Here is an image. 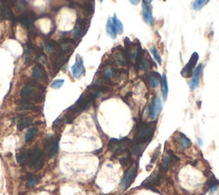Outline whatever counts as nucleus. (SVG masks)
<instances>
[{
	"mask_svg": "<svg viewBox=\"0 0 219 195\" xmlns=\"http://www.w3.org/2000/svg\"><path fill=\"white\" fill-rule=\"evenodd\" d=\"M154 134V128L147 124L141 125L137 131L135 140L138 144H144L150 140Z\"/></svg>",
	"mask_w": 219,
	"mask_h": 195,
	"instance_id": "obj_1",
	"label": "nucleus"
},
{
	"mask_svg": "<svg viewBox=\"0 0 219 195\" xmlns=\"http://www.w3.org/2000/svg\"><path fill=\"white\" fill-rule=\"evenodd\" d=\"M28 160H29V165L31 169L40 170L44 164L43 152L38 148L34 149V151H30Z\"/></svg>",
	"mask_w": 219,
	"mask_h": 195,
	"instance_id": "obj_2",
	"label": "nucleus"
},
{
	"mask_svg": "<svg viewBox=\"0 0 219 195\" xmlns=\"http://www.w3.org/2000/svg\"><path fill=\"white\" fill-rule=\"evenodd\" d=\"M137 170H138V164L136 165H132L129 169V170L125 174L124 177L122 180V182L120 184V186L123 189H126L130 186L136 176Z\"/></svg>",
	"mask_w": 219,
	"mask_h": 195,
	"instance_id": "obj_3",
	"label": "nucleus"
},
{
	"mask_svg": "<svg viewBox=\"0 0 219 195\" xmlns=\"http://www.w3.org/2000/svg\"><path fill=\"white\" fill-rule=\"evenodd\" d=\"M198 60H199V55H198L197 52H194L193 55L191 56L188 63L185 65V67L182 69V70L181 72L182 76L188 77L193 74V72H194V69H195L196 64L198 63Z\"/></svg>",
	"mask_w": 219,
	"mask_h": 195,
	"instance_id": "obj_4",
	"label": "nucleus"
},
{
	"mask_svg": "<svg viewBox=\"0 0 219 195\" xmlns=\"http://www.w3.org/2000/svg\"><path fill=\"white\" fill-rule=\"evenodd\" d=\"M142 16L143 20L148 26H152L154 23V18L152 13V7L150 4L143 2L142 4Z\"/></svg>",
	"mask_w": 219,
	"mask_h": 195,
	"instance_id": "obj_5",
	"label": "nucleus"
},
{
	"mask_svg": "<svg viewBox=\"0 0 219 195\" xmlns=\"http://www.w3.org/2000/svg\"><path fill=\"white\" fill-rule=\"evenodd\" d=\"M71 70L73 76L75 77V78H76V79L80 78L84 74L85 68H84V65H83V60L81 58V56H79V55L76 56L75 64L71 68Z\"/></svg>",
	"mask_w": 219,
	"mask_h": 195,
	"instance_id": "obj_6",
	"label": "nucleus"
},
{
	"mask_svg": "<svg viewBox=\"0 0 219 195\" xmlns=\"http://www.w3.org/2000/svg\"><path fill=\"white\" fill-rule=\"evenodd\" d=\"M202 69H203V64H200L194 70L193 77L190 81V88L192 90H195L200 83V78Z\"/></svg>",
	"mask_w": 219,
	"mask_h": 195,
	"instance_id": "obj_7",
	"label": "nucleus"
},
{
	"mask_svg": "<svg viewBox=\"0 0 219 195\" xmlns=\"http://www.w3.org/2000/svg\"><path fill=\"white\" fill-rule=\"evenodd\" d=\"M162 107H163V103L159 97H157L153 101V106H152V111L151 114L150 118L152 120H155L158 117L159 113L162 111Z\"/></svg>",
	"mask_w": 219,
	"mask_h": 195,
	"instance_id": "obj_8",
	"label": "nucleus"
},
{
	"mask_svg": "<svg viewBox=\"0 0 219 195\" xmlns=\"http://www.w3.org/2000/svg\"><path fill=\"white\" fill-rule=\"evenodd\" d=\"M176 141L177 143L178 147L180 148L182 151L186 150L187 148L189 147L190 145H191V140L182 134H179L176 137Z\"/></svg>",
	"mask_w": 219,
	"mask_h": 195,
	"instance_id": "obj_9",
	"label": "nucleus"
},
{
	"mask_svg": "<svg viewBox=\"0 0 219 195\" xmlns=\"http://www.w3.org/2000/svg\"><path fill=\"white\" fill-rule=\"evenodd\" d=\"M176 158V157L172 153H165V155L163 158V162H162V170L167 171L168 170H170L171 168L172 164L174 163V159Z\"/></svg>",
	"mask_w": 219,
	"mask_h": 195,
	"instance_id": "obj_10",
	"label": "nucleus"
},
{
	"mask_svg": "<svg viewBox=\"0 0 219 195\" xmlns=\"http://www.w3.org/2000/svg\"><path fill=\"white\" fill-rule=\"evenodd\" d=\"M113 61L118 66H125L127 64V58L123 52L118 50V51H116L113 54Z\"/></svg>",
	"mask_w": 219,
	"mask_h": 195,
	"instance_id": "obj_11",
	"label": "nucleus"
},
{
	"mask_svg": "<svg viewBox=\"0 0 219 195\" xmlns=\"http://www.w3.org/2000/svg\"><path fill=\"white\" fill-rule=\"evenodd\" d=\"M32 76L34 77V79L35 81H41L43 77L46 78V73L42 69V67L40 68L39 66H35L32 69Z\"/></svg>",
	"mask_w": 219,
	"mask_h": 195,
	"instance_id": "obj_12",
	"label": "nucleus"
},
{
	"mask_svg": "<svg viewBox=\"0 0 219 195\" xmlns=\"http://www.w3.org/2000/svg\"><path fill=\"white\" fill-rule=\"evenodd\" d=\"M106 33L107 34L110 36L111 39H113V40H116V39H117V31H116L115 28H114V26H113L111 17H109L108 21H107Z\"/></svg>",
	"mask_w": 219,
	"mask_h": 195,
	"instance_id": "obj_13",
	"label": "nucleus"
},
{
	"mask_svg": "<svg viewBox=\"0 0 219 195\" xmlns=\"http://www.w3.org/2000/svg\"><path fill=\"white\" fill-rule=\"evenodd\" d=\"M34 93V87L32 86V84H26L23 87V88L22 89V92H21V95H22V98L24 99H27L31 97V95L33 94Z\"/></svg>",
	"mask_w": 219,
	"mask_h": 195,
	"instance_id": "obj_14",
	"label": "nucleus"
},
{
	"mask_svg": "<svg viewBox=\"0 0 219 195\" xmlns=\"http://www.w3.org/2000/svg\"><path fill=\"white\" fill-rule=\"evenodd\" d=\"M111 20H112V23L115 29L117 31V34H122L123 33V25L122 23V22L120 21L118 19V17L117 16V15L115 14L113 16V17H111Z\"/></svg>",
	"mask_w": 219,
	"mask_h": 195,
	"instance_id": "obj_15",
	"label": "nucleus"
},
{
	"mask_svg": "<svg viewBox=\"0 0 219 195\" xmlns=\"http://www.w3.org/2000/svg\"><path fill=\"white\" fill-rule=\"evenodd\" d=\"M32 123H33V119L31 118V117H24V118L21 119L19 121V123H18V129L22 131L24 129L29 127L30 125L32 124Z\"/></svg>",
	"mask_w": 219,
	"mask_h": 195,
	"instance_id": "obj_16",
	"label": "nucleus"
},
{
	"mask_svg": "<svg viewBox=\"0 0 219 195\" xmlns=\"http://www.w3.org/2000/svg\"><path fill=\"white\" fill-rule=\"evenodd\" d=\"M162 93H163V98L166 100L168 93H169V88H168V81H167V77L165 74H163L162 76Z\"/></svg>",
	"mask_w": 219,
	"mask_h": 195,
	"instance_id": "obj_17",
	"label": "nucleus"
},
{
	"mask_svg": "<svg viewBox=\"0 0 219 195\" xmlns=\"http://www.w3.org/2000/svg\"><path fill=\"white\" fill-rule=\"evenodd\" d=\"M208 2H209V0H194V3H193L192 8H193L194 10L199 11L207 4Z\"/></svg>",
	"mask_w": 219,
	"mask_h": 195,
	"instance_id": "obj_18",
	"label": "nucleus"
},
{
	"mask_svg": "<svg viewBox=\"0 0 219 195\" xmlns=\"http://www.w3.org/2000/svg\"><path fill=\"white\" fill-rule=\"evenodd\" d=\"M159 181H160V174L159 172H155L153 173L150 177L148 178V180L146 181V182L147 184L149 185H158V184L159 183Z\"/></svg>",
	"mask_w": 219,
	"mask_h": 195,
	"instance_id": "obj_19",
	"label": "nucleus"
},
{
	"mask_svg": "<svg viewBox=\"0 0 219 195\" xmlns=\"http://www.w3.org/2000/svg\"><path fill=\"white\" fill-rule=\"evenodd\" d=\"M150 52L152 55L154 59L156 60V62L158 64H162V58H161V55H160L158 50L155 47V46H152V47L150 48Z\"/></svg>",
	"mask_w": 219,
	"mask_h": 195,
	"instance_id": "obj_20",
	"label": "nucleus"
},
{
	"mask_svg": "<svg viewBox=\"0 0 219 195\" xmlns=\"http://www.w3.org/2000/svg\"><path fill=\"white\" fill-rule=\"evenodd\" d=\"M148 82H149L150 87H152V88H157L159 86L158 78L156 75H148Z\"/></svg>",
	"mask_w": 219,
	"mask_h": 195,
	"instance_id": "obj_21",
	"label": "nucleus"
},
{
	"mask_svg": "<svg viewBox=\"0 0 219 195\" xmlns=\"http://www.w3.org/2000/svg\"><path fill=\"white\" fill-rule=\"evenodd\" d=\"M128 56L129 58V59L131 61H135V60L138 58L139 57V51L136 47H134L132 46V48H130L128 52Z\"/></svg>",
	"mask_w": 219,
	"mask_h": 195,
	"instance_id": "obj_22",
	"label": "nucleus"
},
{
	"mask_svg": "<svg viewBox=\"0 0 219 195\" xmlns=\"http://www.w3.org/2000/svg\"><path fill=\"white\" fill-rule=\"evenodd\" d=\"M37 132H38V129H37L36 128H33V129H30L28 130V132H27V134H26V135H25V140H26V141L27 142L31 141V140L34 138V136L36 135Z\"/></svg>",
	"mask_w": 219,
	"mask_h": 195,
	"instance_id": "obj_23",
	"label": "nucleus"
},
{
	"mask_svg": "<svg viewBox=\"0 0 219 195\" xmlns=\"http://www.w3.org/2000/svg\"><path fill=\"white\" fill-rule=\"evenodd\" d=\"M29 153L30 151L27 152H22V153H19L16 157L17 158V161L19 164H23L24 163H26L28 160V158H29Z\"/></svg>",
	"mask_w": 219,
	"mask_h": 195,
	"instance_id": "obj_24",
	"label": "nucleus"
},
{
	"mask_svg": "<svg viewBox=\"0 0 219 195\" xmlns=\"http://www.w3.org/2000/svg\"><path fill=\"white\" fill-rule=\"evenodd\" d=\"M58 149H59V139H58L56 141L54 142V144L52 145V146L51 148V150H50L49 157H50V158L54 157V156L57 154V152H58Z\"/></svg>",
	"mask_w": 219,
	"mask_h": 195,
	"instance_id": "obj_25",
	"label": "nucleus"
},
{
	"mask_svg": "<svg viewBox=\"0 0 219 195\" xmlns=\"http://www.w3.org/2000/svg\"><path fill=\"white\" fill-rule=\"evenodd\" d=\"M140 68L143 71H146V72L149 71L150 68H151V65H150L149 61H147V59H146V58H142V59L140 61Z\"/></svg>",
	"mask_w": 219,
	"mask_h": 195,
	"instance_id": "obj_26",
	"label": "nucleus"
},
{
	"mask_svg": "<svg viewBox=\"0 0 219 195\" xmlns=\"http://www.w3.org/2000/svg\"><path fill=\"white\" fill-rule=\"evenodd\" d=\"M2 16H3V17L6 18V19H12V17H13L11 11H10V10L8 7H4L3 8Z\"/></svg>",
	"mask_w": 219,
	"mask_h": 195,
	"instance_id": "obj_27",
	"label": "nucleus"
},
{
	"mask_svg": "<svg viewBox=\"0 0 219 195\" xmlns=\"http://www.w3.org/2000/svg\"><path fill=\"white\" fill-rule=\"evenodd\" d=\"M103 75H104L105 78H106V79H111L113 77V75H114V71L111 67H106L104 70Z\"/></svg>",
	"mask_w": 219,
	"mask_h": 195,
	"instance_id": "obj_28",
	"label": "nucleus"
},
{
	"mask_svg": "<svg viewBox=\"0 0 219 195\" xmlns=\"http://www.w3.org/2000/svg\"><path fill=\"white\" fill-rule=\"evenodd\" d=\"M64 80H56L52 83L51 87H52V88L58 89L64 85Z\"/></svg>",
	"mask_w": 219,
	"mask_h": 195,
	"instance_id": "obj_29",
	"label": "nucleus"
},
{
	"mask_svg": "<svg viewBox=\"0 0 219 195\" xmlns=\"http://www.w3.org/2000/svg\"><path fill=\"white\" fill-rule=\"evenodd\" d=\"M20 21L22 22V23H23L24 25L27 26V27H29L30 25H31V22H32V20H31L29 16H24L23 17L21 18Z\"/></svg>",
	"mask_w": 219,
	"mask_h": 195,
	"instance_id": "obj_30",
	"label": "nucleus"
},
{
	"mask_svg": "<svg viewBox=\"0 0 219 195\" xmlns=\"http://www.w3.org/2000/svg\"><path fill=\"white\" fill-rule=\"evenodd\" d=\"M33 108H34V105H32L31 103H24L19 107V110H30Z\"/></svg>",
	"mask_w": 219,
	"mask_h": 195,
	"instance_id": "obj_31",
	"label": "nucleus"
},
{
	"mask_svg": "<svg viewBox=\"0 0 219 195\" xmlns=\"http://www.w3.org/2000/svg\"><path fill=\"white\" fill-rule=\"evenodd\" d=\"M38 182V177H33L30 179L29 181L28 182V184H27V186L28 187V188H31V187H34L36 183Z\"/></svg>",
	"mask_w": 219,
	"mask_h": 195,
	"instance_id": "obj_32",
	"label": "nucleus"
},
{
	"mask_svg": "<svg viewBox=\"0 0 219 195\" xmlns=\"http://www.w3.org/2000/svg\"><path fill=\"white\" fill-rule=\"evenodd\" d=\"M81 34V27L80 26H75V29L73 31V36H74V38H78L79 36Z\"/></svg>",
	"mask_w": 219,
	"mask_h": 195,
	"instance_id": "obj_33",
	"label": "nucleus"
},
{
	"mask_svg": "<svg viewBox=\"0 0 219 195\" xmlns=\"http://www.w3.org/2000/svg\"><path fill=\"white\" fill-rule=\"evenodd\" d=\"M64 56H62V55H59V56L58 57L57 60H56V65H57L58 67H60L61 65L63 64V63H64Z\"/></svg>",
	"mask_w": 219,
	"mask_h": 195,
	"instance_id": "obj_34",
	"label": "nucleus"
},
{
	"mask_svg": "<svg viewBox=\"0 0 219 195\" xmlns=\"http://www.w3.org/2000/svg\"><path fill=\"white\" fill-rule=\"evenodd\" d=\"M70 47V45L69 43H64L61 45V49L63 51H66V50H69V48Z\"/></svg>",
	"mask_w": 219,
	"mask_h": 195,
	"instance_id": "obj_35",
	"label": "nucleus"
},
{
	"mask_svg": "<svg viewBox=\"0 0 219 195\" xmlns=\"http://www.w3.org/2000/svg\"><path fill=\"white\" fill-rule=\"evenodd\" d=\"M46 48L48 52H50V53H52V52L54 51V47L52 46V45H50V44H46Z\"/></svg>",
	"mask_w": 219,
	"mask_h": 195,
	"instance_id": "obj_36",
	"label": "nucleus"
},
{
	"mask_svg": "<svg viewBox=\"0 0 219 195\" xmlns=\"http://www.w3.org/2000/svg\"><path fill=\"white\" fill-rule=\"evenodd\" d=\"M216 191H218V186H217V185H214V186H212V187L210 188V193H211V194H214Z\"/></svg>",
	"mask_w": 219,
	"mask_h": 195,
	"instance_id": "obj_37",
	"label": "nucleus"
},
{
	"mask_svg": "<svg viewBox=\"0 0 219 195\" xmlns=\"http://www.w3.org/2000/svg\"><path fill=\"white\" fill-rule=\"evenodd\" d=\"M129 2H130L132 4H134V5H137V4H140L141 0H129Z\"/></svg>",
	"mask_w": 219,
	"mask_h": 195,
	"instance_id": "obj_38",
	"label": "nucleus"
},
{
	"mask_svg": "<svg viewBox=\"0 0 219 195\" xmlns=\"http://www.w3.org/2000/svg\"><path fill=\"white\" fill-rule=\"evenodd\" d=\"M152 0H143V2L147 3V4H151V3H152Z\"/></svg>",
	"mask_w": 219,
	"mask_h": 195,
	"instance_id": "obj_39",
	"label": "nucleus"
},
{
	"mask_svg": "<svg viewBox=\"0 0 219 195\" xmlns=\"http://www.w3.org/2000/svg\"><path fill=\"white\" fill-rule=\"evenodd\" d=\"M198 141L200 143V145H202V142H201V140L200 139H198Z\"/></svg>",
	"mask_w": 219,
	"mask_h": 195,
	"instance_id": "obj_40",
	"label": "nucleus"
},
{
	"mask_svg": "<svg viewBox=\"0 0 219 195\" xmlns=\"http://www.w3.org/2000/svg\"><path fill=\"white\" fill-rule=\"evenodd\" d=\"M103 1H104V0H99V2H101V3H102Z\"/></svg>",
	"mask_w": 219,
	"mask_h": 195,
	"instance_id": "obj_41",
	"label": "nucleus"
}]
</instances>
